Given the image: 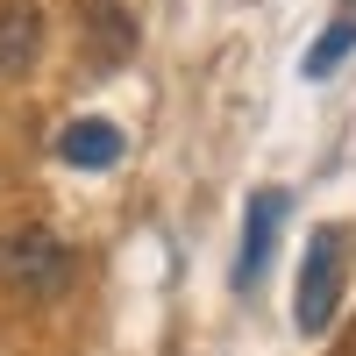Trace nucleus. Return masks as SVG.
<instances>
[{"instance_id": "nucleus-1", "label": "nucleus", "mask_w": 356, "mask_h": 356, "mask_svg": "<svg viewBox=\"0 0 356 356\" xmlns=\"http://www.w3.org/2000/svg\"><path fill=\"white\" fill-rule=\"evenodd\" d=\"M342 285H349V228H342V221H321V228L307 235L300 285H292V321H300V335H328V328H335Z\"/></svg>"}, {"instance_id": "nucleus-2", "label": "nucleus", "mask_w": 356, "mask_h": 356, "mask_svg": "<svg viewBox=\"0 0 356 356\" xmlns=\"http://www.w3.org/2000/svg\"><path fill=\"white\" fill-rule=\"evenodd\" d=\"M65 278H72V250H65L57 228H43V221L0 228V285L8 292L43 300V292H65Z\"/></svg>"}, {"instance_id": "nucleus-3", "label": "nucleus", "mask_w": 356, "mask_h": 356, "mask_svg": "<svg viewBox=\"0 0 356 356\" xmlns=\"http://www.w3.org/2000/svg\"><path fill=\"white\" fill-rule=\"evenodd\" d=\"M285 200H292V193H278V186H257V193H250V214H243V257H235V292H257V278L271 271Z\"/></svg>"}, {"instance_id": "nucleus-4", "label": "nucleus", "mask_w": 356, "mask_h": 356, "mask_svg": "<svg viewBox=\"0 0 356 356\" xmlns=\"http://www.w3.org/2000/svg\"><path fill=\"white\" fill-rule=\"evenodd\" d=\"M43 57V8L36 0H0V79H22Z\"/></svg>"}, {"instance_id": "nucleus-5", "label": "nucleus", "mask_w": 356, "mask_h": 356, "mask_svg": "<svg viewBox=\"0 0 356 356\" xmlns=\"http://www.w3.org/2000/svg\"><path fill=\"white\" fill-rule=\"evenodd\" d=\"M57 157L79 164V171H107V164H122V129L100 122V114H86V122H72L57 136Z\"/></svg>"}, {"instance_id": "nucleus-6", "label": "nucleus", "mask_w": 356, "mask_h": 356, "mask_svg": "<svg viewBox=\"0 0 356 356\" xmlns=\"http://www.w3.org/2000/svg\"><path fill=\"white\" fill-rule=\"evenodd\" d=\"M93 43H100V65L136 50V29H129V15H122V0H93Z\"/></svg>"}, {"instance_id": "nucleus-7", "label": "nucleus", "mask_w": 356, "mask_h": 356, "mask_svg": "<svg viewBox=\"0 0 356 356\" xmlns=\"http://www.w3.org/2000/svg\"><path fill=\"white\" fill-rule=\"evenodd\" d=\"M349 50H356V22L342 15V22H328V36H321V43L307 50V65H300V72H307V79H328V72L342 65Z\"/></svg>"}, {"instance_id": "nucleus-8", "label": "nucleus", "mask_w": 356, "mask_h": 356, "mask_svg": "<svg viewBox=\"0 0 356 356\" xmlns=\"http://www.w3.org/2000/svg\"><path fill=\"white\" fill-rule=\"evenodd\" d=\"M335 356H356V335H349V342H342V349H335Z\"/></svg>"}]
</instances>
